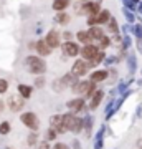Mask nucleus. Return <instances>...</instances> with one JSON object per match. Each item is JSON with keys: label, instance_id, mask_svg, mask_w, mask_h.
<instances>
[{"label": "nucleus", "instance_id": "f257e3e1", "mask_svg": "<svg viewBox=\"0 0 142 149\" xmlns=\"http://www.w3.org/2000/svg\"><path fill=\"white\" fill-rule=\"evenodd\" d=\"M23 66L33 76H42V74H46V71H48L46 60L43 58V56H38L37 53L26 55L25 58H23Z\"/></svg>", "mask_w": 142, "mask_h": 149}, {"label": "nucleus", "instance_id": "f03ea898", "mask_svg": "<svg viewBox=\"0 0 142 149\" xmlns=\"http://www.w3.org/2000/svg\"><path fill=\"white\" fill-rule=\"evenodd\" d=\"M74 7V13L81 17H93L98 15L101 8V0H89V2H78Z\"/></svg>", "mask_w": 142, "mask_h": 149}, {"label": "nucleus", "instance_id": "7ed1b4c3", "mask_svg": "<svg viewBox=\"0 0 142 149\" xmlns=\"http://www.w3.org/2000/svg\"><path fill=\"white\" fill-rule=\"evenodd\" d=\"M63 121H64V126L68 129V133L78 136V134L83 133L84 129V123H83V116L79 114H73V113H63Z\"/></svg>", "mask_w": 142, "mask_h": 149}, {"label": "nucleus", "instance_id": "20e7f679", "mask_svg": "<svg viewBox=\"0 0 142 149\" xmlns=\"http://www.w3.org/2000/svg\"><path fill=\"white\" fill-rule=\"evenodd\" d=\"M69 91L74 96H83L86 100H89L91 96L98 91V85L93 83V81H89V80H86V78H83V80H79V83H76Z\"/></svg>", "mask_w": 142, "mask_h": 149}, {"label": "nucleus", "instance_id": "39448f33", "mask_svg": "<svg viewBox=\"0 0 142 149\" xmlns=\"http://www.w3.org/2000/svg\"><path fill=\"white\" fill-rule=\"evenodd\" d=\"M18 118H20V123L28 131H40V128H42V119L35 111H21Z\"/></svg>", "mask_w": 142, "mask_h": 149}, {"label": "nucleus", "instance_id": "423d86ee", "mask_svg": "<svg viewBox=\"0 0 142 149\" xmlns=\"http://www.w3.org/2000/svg\"><path fill=\"white\" fill-rule=\"evenodd\" d=\"M64 106L73 114H81V113L86 114V113H89V109H88V100L83 98V96H74V98L68 100V101L64 103Z\"/></svg>", "mask_w": 142, "mask_h": 149}, {"label": "nucleus", "instance_id": "0eeeda50", "mask_svg": "<svg viewBox=\"0 0 142 149\" xmlns=\"http://www.w3.org/2000/svg\"><path fill=\"white\" fill-rule=\"evenodd\" d=\"M7 103V108H8V111L13 113V114H20L26 106V100L25 98H21L18 93H12L8 98L5 100Z\"/></svg>", "mask_w": 142, "mask_h": 149}, {"label": "nucleus", "instance_id": "6e6552de", "mask_svg": "<svg viewBox=\"0 0 142 149\" xmlns=\"http://www.w3.org/2000/svg\"><path fill=\"white\" fill-rule=\"evenodd\" d=\"M60 50H61V55L66 58H78L79 53H81V45L76 40H69V42L61 43Z\"/></svg>", "mask_w": 142, "mask_h": 149}, {"label": "nucleus", "instance_id": "1a4fd4ad", "mask_svg": "<svg viewBox=\"0 0 142 149\" xmlns=\"http://www.w3.org/2000/svg\"><path fill=\"white\" fill-rule=\"evenodd\" d=\"M71 73H74L78 78H86V76H89L91 73V68H89V63L86 61V60L83 58H76L73 61V65H71V70H69Z\"/></svg>", "mask_w": 142, "mask_h": 149}, {"label": "nucleus", "instance_id": "9d476101", "mask_svg": "<svg viewBox=\"0 0 142 149\" xmlns=\"http://www.w3.org/2000/svg\"><path fill=\"white\" fill-rule=\"evenodd\" d=\"M48 126L55 129L60 136L68 134V129H66L64 121H63V113H55V114H51V116L48 118Z\"/></svg>", "mask_w": 142, "mask_h": 149}, {"label": "nucleus", "instance_id": "9b49d317", "mask_svg": "<svg viewBox=\"0 0 142 149\" xmlns=\"http://www.w3.org/2000/svg\"><path fill=\"white\" fill-rule=\"evenodd\" d=\"M45 42L50 45V47L53 48V50H58L60 47H61V43H63V38H61V32L60 30H56V28H50L46 32V35H45Z\"/></svg>", "mask_w": 142, "mask_h": 149}, {"label": "nucleus", "instance_id": "f8f14e48", "mask_svg": "<svg viewBox=\"0 0 142 149\" xmlns=\"http://www.w3.org/2000/svg\"><path fill=\"white\" fill-rule=\"evenodd\" d=\"M104 98H106V91L101 90V88H98V91H96L94 95L91 96L89 100H88V109H89V113L96 111V109H98V108L103 104Z\"/></svg>", "mask_w": 142, "mask_h": 149}, {"label": "nucleus", "instance_id": "ddd939ff", "mask_svg": "<svg viewBox=\"0 0 142 149\" xmlns=\"http://www.w3.org/2000/svg\"><path fill=\"white\" fill-rule=\"evenodd\" d=\"M88 80L96 83V85H99V83H104V81L109 80V70L107 68H96L93 70L88 76Z\"/></svg>", "mask_w": 142, "mask_h": 149}, {"label": "nucleus", "instance_id": "4468645a", "mask_svg": "<svg viewBox=\"0 0 142 149\" xmlns=\"http://www.w3.org/2000/svg\"><path fill=\"white\" fill-rule=\"evenodd\" d=\"M99 52L101 50L98 45H81V53H79V56L83 60H86V61H91Z\"/></svg>", "mask_w": 142, "mask_h": 149}, {"label": "nucleus", "instance_id": "2eb2a0df", "mask_svg": "<svg viewBox=\"0 0 142 149\" xmlns=\"http://www.w3.org/2000/svg\"><path fill=\"white\" fill-rule=\"evenodd\" d=\"M53 52H55V50H53V48L45 42V38H38V40H37V45H35V53H37L38 56L46 58V56H50Z\"/></svg>", "mask_w": 142, "mask_h": 149}, {"label": "nucleus", "instance_id": "dca6fc26", "mask_svg": "<svg viewBox=\"0 0 142 149\" xmlns=\"http://www.w3.org/2000/svg\"><path fill=\"white\" fill-rule=\"evenodd\" d=\"M83 123H84V129H83L84 139H91L93 129H94V116H93L91 113H86L83 116Z\"/></svg>", "mask_w": 142, "mask_h": 149}, {"label": "nucleus", "instance_id": "f3484780", "mask_svg": "<svg viewBox=\"0 0 142 149\" xmlns=\"http://www.w3.org/2000/svg\"><path fill=\"white\" fill-rule=\"evenodd\" d=\"M60 80H61V83H63V86L66 88V90H71L76 83H79L81 78H78V76H76L74 73H71V71H66L64 74L60 76Z\"/></svg>", "mask_w": 142, "mask_h": 149}, {"label": "nucleus", "instance_id": "a211bd4d", "mask_svg": "<svg viewBox=\"0 0 142 149\" xmlns=\"http://www.w3.org/2000/svg\"><path fill=\"white\" fill-rule=\"evenodd\" d=\"M53 22L56 25H60V27H68L69 23H71V15H69L68 12H58L53 17Z\"/></svg>", "mask_w": 142, "mask_h": 149}, {"label": "nucleus", "instance_id": "6ab92c4d", "mask_svg": "<svg viewBox=\"0 0 142 149\" xmlns=\"http://www.w3.org/2000/svg\"><path fill=\"white\" fill-rule=\"evenodd\" d=\"M33 90H35L33 85H25V83H18V85H17V93H18L21 98H25L26 101L33 96Z\"/></svg>", "mask_w": 142, "mask_h": 149}, {"label": "nucleus", "instance_id": "aec40b11", "mask_svg": "<svg viewBox=\"0 0 142 149\" xmlns=\"http://www.w3.org/2000/svg\"><path fill=\"white\" fill-rule=\"evenodd\" d=\"M74 40L79 45H94V42L91 40L89 33H88V30H78V32H74Z\"/></svg>", "mask_w": 142, "mask_h": 149}, {"label": "nucleus", "instance_id": "412c9836", "mask_svg": "<svg viewBox=\"0 0 142 149\" xmlns=\"http://www.w3.org/2000/svg\"><path fill=\"white\" fill-rule=\"evenodd\" d=\"M88 30V33H89V37H91V40L94 42V45L98 42H99L101 38L106 35V32H104V28L103 27H99V25H96V27H89V28H86Z\"/></svg>", "mask_w": 142, "mask_h": 149}, {"label": "nucleus", "instance_id": "4be33fe9", "mask_svg": "<svg viewBox=\"0 0 142 149\" xmlns=\"http://www.w3.org/2000/svg\"><path fill=\"white\" fill-rule=\"evenodd\" d=\"M69 7H71V0H51V10L55 13L66 12Z\"/></svg>", "mask_w": 142, "mask_h": 149}, {"label": "nucleus", "instance_id": "5701e85b", "mask_svg": "<svg viewBox=\"0 0 142 149\" xmlns=\"http://www.w3.org/2000/svg\"><path fill=\"white\" fill-rule=\"evenodd\" d=\"M106 56H107V53H106L104 50H101L99 53L96 55L94 58L91 60V61H88V63H89V68H91V70H96L98 66H99V65H103V63H104Z\"/></svg>", "mask_w": 142, "mask_h": 149}, {"label": "nucleus", "instance_id": "b1692460", "mask_svg": "<svg viewBox=\"0 0 142 149\" xmlns=\"http://www.w3.org/2000/svg\"><path fill=\"white\" fill-rule=\"evenodd\" d=\"M40 131H30L26 136V146L28 148H37V144L40 143Z\"/></svg>", "mask_w": 142, "mask_h": 149}, {"label": "nucleus", "instance_id": "393cba45", "mask_svg": "<svg viewBox=\"0 0 142 149\" xmlns=\"http://www.w3.org/2000/svg\"><path fill=\"white\" fill-rule=\"evenodd\" d=\"M111 17H112V13H111L107 8H103V10L98 13V25H99V27H106L107 22L111 20Z\"/></svg>", "mask_w": 142, "mask_h": 149}, {"label": "nucleus", "instance_id": "a878e982", "mask_svg": "<svg viewBox=\"0 0 142 149\" xmlns=\"http://www.w3.org/2000/svg\"><path fill=\"white\" fill-rule=\"evenodd\" d=\"M134 83V78H129V80H121L119 81V85L116 86V90H117V95L121 96V95H124L127 90H131V85Z\"/></svg>", "mask_w": 142, "mask_h": 149}, {"label": "nucleus", "instance_id": "bb28decb", "mask_svg": "<svg viewBox=\"0 0 142 149\" xmlns=\"http://www.w3.org/2000/svg\"><path fill=\"white\" fill-rule=\"evenodd\" d=\"M58 138H60V134L56 133L53 128H50V126H48V128L45 129V133H43V139H45V141H48V143H51V144L56 143V141H58Z\"/></svg>", "mask_w": 142, "mask_h": 149}, {"label": "nucleus", "instance_id": "cd10ccee", "mask_svg": "<svg viewBox=\"0 0 142 149\" xmlns=\"http://www.w3.org/2000/svg\"><path fill=\"white\" fill-rule=\"evenodd\" d=\"M106 32H109L111 35H117V33H121V27H119V23L114 17H111V20L107 22V25H106Z\"/></svg>", "mask_w": 142, "mask_h": 149}, {"label": "nucleus", "instance_id": "c85d7f7f", "mask_svg": "<svg viewBox=\"0 0 142 149\" xmlns=\"http://www.w3.org/2000/svg\"><path fill=\"white\" fill-rule=\"evenodd\" d=\"M50 88H51V91L56 93V95H61V93H64V90H66L63 86V83H61V80H60V76L58 78H53L51 83H50Z\"/></svg>", "mask_w": 142, "mask_h": 149}, {"label": "nucleus", "instance_id": "c756f323", "mask_svg": "<svg viewBox=\"0 0 142 149\" xmlns=\"http://www.w3.org/2000/svg\"><path fill=\"white\" fill-rule=\"evenodd\" d=\"M126 63H127V70H129V73L134 74L137 71V58L134 53H129V56L126 58Z\"/></svg>", "mask_w": 142, "mask_h": 149}, {"label": "nucleus", "instance_id": "7c9ffc66", "mask_svg": "<svg viewBox=\"0 0 142 149\" xmlns=\"http://www.w3.org/2000/svg\"><path fill=\"white\" fill-rule=\"evenodd\" d=\"M32 85H33V88H35V90H43V88L48 85L46 76H45V74H42V76H35Z\"/></svg>", "mask_w": 142, "mask_h": 149}, {"label": "nucleus", "instance_id": "2f4dec72", "mask_svg": "<svg viewBox=\"0 0 142 149\" xmlns=\"http://www.w3.org/2000/svg\"><path fill=\"white\" fill-rule=\"evenodd\" d=\"M12 133V123L8 119L0 121V136H8Z\"/></svg>", "mask_w": 142, "mask_h": 149}, {"label": "nucleus", "instance_id": "473e14b6", "mask_svg": "<svg viewBox=\"0 0 142 149\" xmlns=\"http://www.w3.org/2000/svg\"><path fill=\"white\" fill-rule=\"evenodd\" d=\"M96 45H98V47H99V50H107V48L109 47H112V42H111V35H107V33H106L104 37L101 38L99 42L96 43Z\"/></svg>", "mask_w": 142, "mask_h": 149}, {"label": "nucleus", "instance_id": "72a5a7b5", "mask_svg": "<svg viewBox=\"0 0 142 149\" xmlns=\"http://www.w3.org/2000/svg\"><path fill=\"white\" fill-rule=\"evenodd\" d=\"M122 15H124V18H126L127 23H131V25H134V22H136V12H131V10H127V8H124L122 7Z\"/></svg>", "mask_w": 142, "mask_h": 149}, {"label": "nucleus", "instance_id": "f704fd0d", "mask_svg": "<svg viewBox=\"0 0 142 149\" xmlns=\"http://www.w3.org/2000/svg\"><path fill=\"white\" fill-rule=\"evenodd\" d=\"M8 90H10V81L7 80V78H2V76H0V96L7 95Z\"/></svg>", "mask_w": 142, "mask_h": 149}, {"label": "nucleus", "instance_id": "c9c22d12", "mask_svg": "<svg viewBox=\"0 0 142 149\" xmlns=\"http://www.w3.org/2000/svg\"><path fill=\"white\" fill-rule=\"evenodd\" d=\"M132 47V37L131 35H122V45H121V50H126L129 52V48Z\"/></svg>", "mask_w": 142, "mask_h": 149}, {"label": "nucleus", "instance_id": "e433bc0d", "mask_svg": "<svg viewBox=\"0 0 142 149\" xmlns=\"http://www.w3.org/2000/svg\"><path fill=\"white\" fill-rule=\"evenodd\" d=\"M132 35L136 37V40H141L142 38V23H134V27H132Z\"/></svg>", "mask_w": 142, "mask_h": 149}, {"label": "nucleus", "instance_id": "4c0bfd02", "mask_svg": "<svg viewBox=\"0 0 142 149\" xmlns=\"http://www.w3.org/2000/svg\"><path fill=\"white\" fill-rule=\"evenodd\" d=\"M114 63H117V55H107L104 60V66H107V68H111Z\"/></svg>", "mask_w": 142, "mask_h": 149}, {"label": "nucleus", "instance_id": "58836bf2", "mask_svg": "<svg viewBox=\"0 0 142 149\" xmlns=\"http://www.w3.org/2000/svg\"><path fill=\"white\" fill-rule=\"evenodd\" d=\"M61 38H63V42L74 40V33L71 32V30H64V32H61Z\"/></svg>", "mask_w": 142, "mask_h": 149}, {"label": "nucleus", "instance_id": "ea45409f", "mask_svg": "<svg viewBox=\"0 0 142 149\" xmlns=\"http://www.w3.org/2000/svg\"><path fill=\"white\" fill-rule=\"evenodd\" d=\"M51 149H71V146L63 143V141H56V143H53Z\"/></svg>", "mask_w": 142, "mask_h": 149}, {"label": "nucleus", "instance_id": "a19ab883", "mask_svg": "<svg viewBox=\"0 0 142 149\" xmlns=\"http://www.w3.org/2000/svg\"><path fill=\"white\" fill-rule=\"evenodd\" d=\"M86 25H88V28H89V27H96V25H98V15L86 17Z\"/></svg>", "mask_w": 142, "mask_h": 149}, {"label": "nucleus", "instance_id": "79ce46f5", "mask_svg": "<svg viewBox=\"0 0 142 149\" xmlns=\"http://www.w3.org/2000/svg\"><path fill=\"white\" fill-rule=\"evenodd\" d=\"M51 146H53L51 143H48V141L42 139V141H40V143L37 144V148H35V149H51Z\"/></svg>", "mask_w": 142, "mask_h": 149}, {"label": "nucleus", "instance_id": "37998d69", "mask_svg": "<svg viewBox=\"0 0 142 149\" xmlns=\"http://www.w3.org/2000/svg\"><path fill=\"white\" fill-rule=\"evenodd\" d=\"M69 146H71V149H83V144H81V141H79L78 138H73V139H71Z\"/></svg>", "mask_w": 142, "mask_h": 149}, {"label": "nucleus", "instance_id": "c03bdc74", "mask_svg": "<svg viewBox=\"0 0 142 149\" xmlns=\"http://www.w3.org/2000/svg\"><path fill=\"white\" fill-rule=\"evenodd\" d=\"M104 134H106V124H103V126L98 129V133L94 134V139H104Z\"/></svg>", "mask_w": 142, "mask_h": 149}, {"label": "nucleus", "instance_id": "a18cd8bd", "mask_svg": "<svg viewBox=\"0 0 142 149\" xmlns=\"http://www.w3.org/2000/svg\"><path fill=\"white\" fill-rule=\"evenodd\" d=\"M132 27H134V25H131V23H126V25H122V27H121L122 35H132Z\"/></svg>", "mask_w": 142, "mask_h": 149}, {"label": "nucleus", "instance_id": "49530a36", "mask_svg": "<svg viewBox=\"0 0 142 149\" xmlns=\"http://www.w3.org/2000/svg\"><path fill=\"white\" fill-rule=\"evenodd\" d=\"M93 148H94V149H103V148H104V139H94Z\"/></svg>", "mask_w": 142, "mask_h": 149}, {"label": "nucleus", "instance_id": "de8ad7c7", "mask_svg": "<svg viewBox=\"0 0 142 149\" xmlns=\"http://www.w3.org/2000/svg\"><path fill=\"white\" fill-rule=\"evenodd\" d=\"M35 45H37V40H30V42H26V50L35 52Z\"/></svg>", "mask_w": 142, "mask_h": 149}, {"label": "nucleus", "instance_id": "09e8293b", "mask_svg": "<svg viewBox=\"0 0 142 149\" xmlns=\"http://www.w3.org/2000/svg\"><path fill=\"white\" fill-rule=\"evenodd\" d=\"M5 109H7V103H5V100H2V98H0V114H3Z\"/></svg>", "mask_w": 142, "mask_h": 149}, {"label": "nucleus", "instance_id": "8fccbe9b", "mask_svg": "<svg viewBox=\"0 0 142 149\" xmlns=\"http://www.w3.org/2000/svg\"><path fill=\"white\" fill-rule=\"evenodd\" d=\"M136 48H137V52L142 55V38L141 40H136Z\"/></svg>", "mask_w": 142, "mask_h": 149}, {"label": "nucleus", "instance_id": "3c124183", "mask_svg": "<svg viewBox=\"0 0 142 149\" xmlns=\"http://www.w3.org/2000/svg\"><path fill=\"white\" fill-rule=\"evenodd\" d=\"M142 116V106H137V111H136V118H141Z\"/></svg>", "mask_w": 142, "mask_h": 149}, {"label": "nucleus", "instance_id": "603ef678", "mask_svg": "<svg viewBox=\"0 0 142 149\" xmlns=\"http://www.w3.org/2000/svg\"><path fill=\"white\" fill-rule=\"evenodd\" d=\"M136 146H137V149H142V138H139V139H137Z\"/></svg>", "mask_w": 142, "mask_h": 149}, {"label": "nucleus", "instance_id": "864d4df0", "mask_svg": "<svg viewBox=\"0 0 142 149\" xmlns=\"http://www.w3.org/2000/svg\"><path fill=\"white\" fill-rule=\"evenodd\" d=\"M137 13L142 15V2H139V5H137Z\"/></svg>", "mask_w": 142, "mask_h": 149}, {"label": "nucleus", "instance_id": "5fc2aeb1", "mask_svg": "<svg viewBox=\"0 0 142 149\" xmlns=\"http://www.w3.org/2000/svg\"><path fill=\"white\" fill-rule=\"evenodd\" d=\"M35 33H37V35H38V38H40V35L43 33V28H42V27H38V28H37V32H35Z\"/></svg>", "mask_w": 142, "mask_h": 149}, {"label": "nucleus", "instance_id": "6e6d98bb", "mask_svg": "<svg viewBox=\"0 0 142 149\" xmlns=\"http://www.w3.org/2000/svg\"><path fill=\"white\" fill-rule=\"evenodd\" d=\"M137 85H139V86H142V78H141V80H137Z\"/></svg>", "mask_w": 142, "mask_h": 149}, {"label": "nucleus", "instance_id": "4d7b16f0", "mask_svg": "<svg viewBox=\"0 0 142 149\" xmlns=\"http://www.w3.org/2000/svg\"><path fill=\"white\" fill-rule=\"evenodd\" d=\"M137 18H139V23H142V15H141V17H137Z\"/></svg>", "mask_w": 142, "mask_h": 149}, {"label": "nucleus", "instance_id": "13d9d810", "mask_svg": "<svg viewBox=\"0 0 142 149\" xmlns=\"http://www.w3.org/2000/svg\"><path fill=\"white\" fill-rule=\"evenodd\" d=\"M3 149H13V148H12V146H5Z\"/></svg>", "mask_w": 142, "mask_h": 149}, {"label": "nucleus", "instance_id": "bf43d9fd", "mask_svg": "<svg viewBox=\"0 0 142 149\" xmlns=\"http://www.w3.org/2000/svg\"><path fill=\"white\" fill-rule=\"evenodd\" d=\"M76 2H89V0H76Z\"/></svg>", "mask_w": 142, "mask_h": 149}, {"label": "nucleus", "instance_id": "052dcab7", "mask_svg": "<svg viewBox=\"0 0 142 149\" xmlns=\"http://www.w3.org/2000/svg\"><path fill=\"white\" fill-rule=\"evenodd\" d=\"M141 74H142V70H141Z\"/></svg>", "mask_w": 142, "mask_h": 149}]
</instances>
